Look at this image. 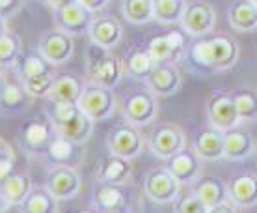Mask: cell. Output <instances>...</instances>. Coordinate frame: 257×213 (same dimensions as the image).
Listing matches in <instances>:
<instances>
[{"instance_id": "obj_29", "label": "cell", "mask_w": 257, "mask_h": 213, "mask_svg": "<svg viewBox=\"0 0 257 213\" xmlns=\"http://www.w3.org/2000/svg\"><path fill=\"white\" fill-rule=\"evenodd\" d=\"M93 123L95 122H93L88 114H84L82 110H78L77 116L73 118L69 123L58 127L56 133L67 136V138H71L73 142H78V144H84V146H86L88 140L91 138V135H93Z\"/></svg>"}, {"instance_id": "obj_4", "label": "cell", "mask_w": 257, "mask_h": 213, "mask_svg": "<svg viewBox=\"0 0 257 213\" xmlns=\"http://www.w3.org/2000/svg\"><path fill=\"white\" fill-rule=\"evenodd\" d=\"M121 116L125 122L133 123L136 127H148L159 118V96H155L153 92L146 88L128 92L127 96L121 99Z\"/></svg>"}, {"instance_id": "obj_11", "label": "cell", "mask_w": 257, "mask_h": 213, "mask_svg": "<svg viewBox=\"0 0 257 213\" xmlns=\"http://www.w3.org/2000/svg\"><path fill=\"white\" fill-rule=\"evenodd\" d=\"M205 114L209 125L218 131H229L240 123L233 94L225 90H216L209 96L205 103Z\"/></svg>"}, {"instance_id": "obj_1", "label": "cell", "mask_w": 257, "mask_h": 213, "mask_svg": "<svg viewBox=\"0 0 257 213\" xmlns=\"http://www.w3.org/2000/svg\"><path fill=\"white\" fill-rule=\"evenodd\" d=\"M192 60L201 67H207L216 73H225L238 62L240 47L237 39L227 34H216V36H205L199 38L190 49Z\"/></svg>"}, {"instance_id": "obj_46", "label": "cell", "mask_w": 257, "mask_h": 213, "mask_svg": "<svg viewBox=\"0 0 257 213\" xmlns=\"http://www.w3.org/2000/svg\"><path fill=\"white\" fill-rule=\"evenodd\" d=\"M43 2H47V0H43Z\"/></svg>"}, {"instance_id": "obj_10", "label": "cell", "mask_w": 257, "mask_h": 213, "mask_svg": "<svg viewBox=\"0 0 257 213\" xmlns=\"http://www.w3.org/2000/svg\"><path fill=\"white\" fill-rule=\"evenodd\" d=\"M179 25L190 38H205L214 32L216 12L205 0H188Z\"/></svg>"}, {"instance_id": "obj_40", "label": "cell", "mask_w": 257, "mask_h": 213, "mask_svg": "<svg viewBox=\"0 0 257 213\" xmlns=\"http://www.w3.org/2000/svg\"><path fill=\"white\" fill-rule=\"evenodd\" d=\"M15 161H17V155L13 146L0 136V181L15 170Z\"/></svg>"}, {"instance_id": "obj_19", "label": "cell", "mask_w": 257, "mask_h": 213, "mask_svg": "<svg viewBox=\"0 0 257 213\" xmlns=\"http://www.w3.org/2000/svg\"><path fill=\"white\" fill-rule=\"evenodd\" d=\"M45 159L49 165H71V167H78L86 157V148L84 144L73 142L67 136L56 135L52 136V140L49 142V146L45 150Z\"/></svg>"}, {"instance_id": "obj_45", "label": "cell", "mask_w": 257, "mask_h": 213, "mask_svg": "<svg viewBox=\"0 0 257 213\" xmlns=\"http://www.w3.org/2000/svg\"><path fill=\"white\" fill-rule=\"evenodd\" d=\"M8 30H10V28H8L6 17H2V15H0V36H2V34H6Z\"/></svg>"}, {"instance_id": "obj_5", "label": "cell", "mask_w": 257, "mask_h": 213, "mask_svg": "<svg viewBox=\"0 0 257 213\" xmlns=\"http://www.w3.org/2000/svg\"><path fill=\"white\" fill-rule=\"evenodd\" d=\"M77 103L84 114H88L93 122L108 120L116 114L117 110V97L114 90L108 86L95 83L84 84V90Z\"/></svg>"}, {"instance_id": "obj_2", "label": "cell", "mask_w": 257, "mask_h": 213, "mask_svg": "<svg viewBox=\"0 0 257 213\" xmlns=\"http://www.w3.org/2000/svg\"><path fill=\"white\" fill-rule=\"evenodd\" d=\"M86 73H88V83L114 88L125 73V64L112 51L91 43V49L86 56Z\"/></svg>"}, {"instance_id": "obj_24", "label": "cell", "mask_w": 257, "mask_h": 213, "mask_svg": "<svg viewBox=\"0 0 257 213\" xmlns=\"http://www.w3.org/2000/svg\"><path fill=\"white\" fill-rule=\"evenodd\" d=\"M192 148L203 161H222L224 159V131L214 127L198 131L192 138Z\"/></svg>"}, {"instance_id": "obj_32", "label": "cell", "mask_w": 257, "mask_h": 213, "mask_svg": "<svg viewBox=\"0 0 257 213\" xmlns=\"http://www.w3.org/2000/svg\"><path fill=\"white\" fill-rule=\"evenodd\" d=\"M32 101V97L28 96V92L25 90L23 83H12L8 81L6 88L2 92V97H0V110L4 112H21L25 110Z\"/></svg>"}, {"instance_id": "obj_21", "label": "cell", "mask_w": 257, "mask_h": 213, "mask_svg": "<svg viewBox=\"0 0 257 213\" xmlns=\"http://www.w3.org/2000/svg\"><path fill=\"white\" fill-rule=\"evenodd\" d=\"M229 200L237 209H251L257 206V174L255 172H240L227 181Z\"/></svg>"}, {"instance_id": "obj_7", "label": "cell", "mask_w": 257, "mask_h": 213, "mask_svg": "<svg viewBox=\"0 0 257 213\" xmlns=\"http://www.w3.org/2000/svg\"><path fill=\"white\" fill-rule=\"evenodd\" d=\"M185 146H187V133L177 123L162 122L153 125V129L149 131L148 148L157 159L166 161L168 157L177 154Z\"/></svg>"}, {"instance_id": "obj_12", "label": "cell", "mask_w": 257, "mask_h": 213, "mask_svg": "<svg viewBox=\"0 0 257 213\" xmlns=\"http://www.w3.org/2000/svg\"><path fill=\"white\" fill-rule=\"evenodd\" d=\"M56 135V129L51 123V120L41 114L38 118L26 120L19 129V144L26 154L30 155H41L45 154L49 142L52 136Z\"/></svg>"}, {"instance_id": "obj_42", "label": "cell", "mask_w": 257, "mask_h": 213, "mask_svg": "<svg viewBox=\"0 0 257 213\" xmlns=\"http://www.w3.org/2000/svg\"><path fill=\"white\" fill-rule=\"evenodd\" d=\"M80 4H82L84 8H88L90 12H93L97 15L99 12H103L104 8L108 6L110 0H78Z\"/></svg>"}, {"instance_id": "obj_47", "label": "cell", "mask_w": 257, "mask_h": 213, "mask_svg": "<svg viewBox=\"0 0 257 213\" xmlns=\"http://www.w3.org/2000/svg\"><path fill=\"white\" fill-rule=\"evenodd\" d=\"M255 4H257V0H255Z\"/></svg>"}, {"instance_id": "obj_22", "label": "cell", "mask_w": 257, "mask_h": 213, "mask_svg": "<svg viewBox=\"0 0 257 213\" xmlns=\"http://www.w3.org/2000/svg\"><path fill=\"white\" fill-rule=\"evenodd\" d=\"M255 152V138L250 131L233 127L224 131V159L231 163L246 161Z\"/></svg>"}, {"instance_id": "obj_41", "label": "cell", "mask_w": 257, "mask_h": 213, "mask_svg": "<svg viewBox=\"0 0 257 213\" xmlns=\"http://www.w3.org/2000/svg\"><path fill=\"white\" fill-rule=\"evenodd\" d=\"M25 0H0V15L2 17H12L19 12L21 6H23Z\"/></svg>"}, {"instance_id": "obj_25", "label": "cell", "mask_w": 257, "mask_h": 213, "mask_svg": "<svg viewBox=\"0 0 257 213\" xmlns=\"http://www.w3.org/2000/svg\"><path fill=\"white\" fill-rule=\"evenodd\" d=\"M133 174H135L133 161L114 154H110L104 161L99 163L95 170L97 181H106V183H131Z\"/></svg>"}, {"instance_id": "obj_8", "label": "cell", "mask_w": 257, "mask_h": 213, "mask_svg": "<svg viewBox=\"0 0 257 213\" xmlns=\"http://www.w3.org/2000/svg\"><path fill=\"white\" fill-rule=\"evenodd\" d=\"M45 187L60 202L77 198L80 189H82V176L78 172V167L51 165L45 176Z\"/></svg>"}, {"instance_id": "obj_37", "label": "cell", "mask_w": 257, "mask_h": 213, "mask_svg": "<svg viewBox=\"0 0 257 213\" xmlns=\"http://www.w3.org/2000/svg\"><path fill=\"white\" fill-rule=\"evenodd\" d=\"M17 75L19 79H30L36 77V75H43V73H49L52 71V65L47 62L39 52H30V54H21V58L17 60Z\"/></svg>"}, {"instance_id": "obj_16", "label": "cell", "mask_w": 257, "mask_h": 213, "mask_svg": "<svg viewBox=\"0 0 257 213\" xmlns=\"http://www.w3.org/2000/svg\"><path fill=\"white\" fill-rule=\"evenodd\" d=\"M148 51L153 56L157 64L168 62V64H177L181 56L187 49V39L181 30H168L166 34H159L148 41Z\"/></svg>"}, {"instance_id": "obj_33", "label": "cell", "mask_w": 257, "mask_h": 213, "mask_svg": "<svg viewBox=\"0 0 257 213\" xmlns=\"http://www.w3.org/2000/svg\"><path fill=\"white\" fill-rule=\"evenodd\" d=\"M235 109L240 122H255L257 120V90L253 86H240L233 92Z\"/></svg>"}, {"instance_id": "obj_38", "label": "cell", "mask_w": 257, "mask_h": 213, "mask_svg": "<svg viewBox=\"0 0 257 213\" xmlns=\"http://www.w3.org/2000/svg\"><path fill=\"white\" fill-rule=\"evenodd\" d=\"M21 83H23L25 90L28 92V96L32 99H47V96H49V92L52 88V83H54V73L49 71V73H43V75L23 79Z\"/></svg>"}, {"instance_id": "obj_35", "label": "cell", "mask_w": 257, "mask_h": 213, "mask_svg": "<svg viewBox=\"0 0 257 213\" xmlns=\"http://www.w3.org/2000/svg\"><path fill=\"white\" fill-rule=\"evenodd\" d=\"M77 101H56V99H47L45 107V116L51 120V123L54 125V129H58L65 123H69L73 118L78 114Z\"/></svg>"}, {"instance_id": "obj_26", "label": "cell", "mask_w": 257, "mask_h": 213, "mask_svg": "<svg viewBox=\"0 0 257 213\" xmlns=\"http://www.w3.org/2000/svg\"><path fill=\"white\" fill-rule=\"evenodd\" d=\"M229 26L237 32L257 30V4L255 0H235L227 10Z\"/></svg>"}, {"instance_id": "obj_18", "label": "cell", "mask_w": 257, "mask_h": 213, "mask_svg": "<svg viewBox=\"0 0 257 213\" xmlns=\"http://www.w3.org/2000/svg\"><path fill=\"white\" fill-rule=\"evenodd\" d=\"M146 86L159 97H170L177 94L183 86V75L177 64H155L153 71L146 79Z\"/></svg>"}, {"instance_id": "obj_36", "label": "cell", "mask_w": 257, "mask_h": 213, "mask_svg": "<svg viewBox=\"0 0 257 213\" xmlns=\"http://www.w3.org/2000/svg\"><path fill=\"white\" fill-rule=\"evenodd\" d=\"M23 54V41L15 32L8 30L0 36V67H13Z\"/></svg>"}, {"instance_id": "obj_39", "label": "cell", "mask_w": 257, "mask_h": 213, "mask_svg": "<svg viewBox=\"0 0 257 213\" xmlns=\"http://www.w3.org/2000/svg\"><path fill=\"white\" fill-rule=\"evenodd\" d=\"M174 211L179 213H209L203 200L198 196V193L190 189V191H181L177 198L174 200Z\"/></svg>"}, {"instance_id": "obj_13", "label": "cell", "mask_w": 257, "mask_h": 213, "mask_svg": "<svg viewBox=\"0 0 257 213\" xmlns=\"http://www.w3.org/2000/svg\"><path fill=\"white\" fill-rule=\"evenodd\" d=\"M38 52L51 65L67 64L75 54V41L73 36L60 28L47 30L38 43Z\"/></svg>"}, {"instance_id": "obj_34", "label": "cell", "mask_w": 257, "mask_h": 213, "mask_svg": "<svg viewBox=\"0 0 257 213\" xmlns=\"http://www.w3.org/2000/svg\"><path fill=\"white\" fill-rule=\"evenodd\" d=\"M123 17L136 26H146L153 21V0H121Z\"/></svg>"}, {"instance_id": "obj_43", "label": "cell", "mask_w": 257, "mask_h": 213, "mask_svg": "<svg viewBox=\"0 0 257 213\" xmlns=\"http://www.w3.org/2000/svg\"><path fill=\"white\" fill-rule=\"evenodd\" d=\"M73 2H78V0H47V4L52 8V10H58V8L69 6Z\"/></svg>"}, {"instance_id": "obj_30", "label": "cell", "mask_w": 257, "mask_h": 213, "mask_svg": "<svg viewBox=\"0 0 257 213\" xmlns=\"http://www.w3.org/2000/svg\"><path fill=\"white\" fill-rule=\"evenodd\" d=\"M125 64V73H128L136 81H146L148 75L153 71L155 62L153 56L149 54L148 47H136L135 51L127 56V60L123 62Z\"/></svg>"}, {"instance_id": "obj_6", "label": "cell", "mask_w": 257, "mask_h": 213, "mask_svg": "<svg viewBox=\"0 0 257 213\" xmlns=\"http://www.w3.org/2000/svg\"><path fill=\"white\" fill-rule=\"evenodd\" d=\"M181 187L183 185L166 167H157L151 168L144 176L142 193L149 202H153L157 206H166V204H174L177 194L181 193Z\"/></svg>"}, {"instance_id": "obj_14", "label": "cell", "mask_w": 257, "mask_h": 213, "mask_svg": "<svg viewBox=\"0 0 257 213\" xmlns=\"http://www.w3.org/2000/svg\"><path fill=\"white\" fill-rule=\"evenodd\" d=\"M192 189L198 193V196L203 200L209 213L220 211H237V206L229 200L227 194V183L222 181L216 176H201Z\"/></svg>"}, {"instance_id": "obj_15", "label": "cell", "mask_w": 257, "mask_h": 213, "mask_svg": "<svg viewBox=\"0 0 257 213\" xmlns=\"http://www.w3.org/2000/svg\"><path fill=\"white\" fill-rule=\"evenodd\" d=\"M164 167L177 178V181L183 187L185 185L192 187L194 183L203 176V159L196 154V150L192 146H185L177 154L168 157Z\"/></svg>"}, {"instance_id": "obj_27", "label": "cell", "mask_w": 257, "mask_h": 213, "mask_svg": "<svg viewBox=\"0 0 257 213\" xmlns=\"http://www.w3.org/2000/svg\"><path fill=\"white\" fill-rule=\"evenodd\" d=\"M84 81L73 75V73H62L54 75V83L49 92L47 99H56V101H78V97L84 90Z\"/></svg>"}, {"instance_id": "obj_31", "label": "cell", "mask_w": 257, "mask_h": 213, "mask_svg": "<svg viewBox=\"0 0 257 213\" xmlns=\"http://www.w3.org/2000/svg\"><path fill=\"white\" fill-rule=\"evenodd\" d=\"M188 0H153V19L164 26L179 25Z\"/></svg>"}, {"instance_id": "obj_20", "label": "cell", "mask_w": 257, "mask_h": 213, "mask_svg": "<svg viewBox=\"0 0 257 213\" xmlns=\"http://www.w3.org/2000/svg\"><path fill=\"white\" fill-rule=\"evenodd\" d=\"M88 38L93 45L112 51L123 38V26L114 15H95L88 28Z\"/></svg>"}, {"instance_id": "obj_17", "label": "cell", "mask_w": 257, "mask_h": 213, "mask_svg": "<svg viewBox=\"0 0 257 213\" xmlns=\"http://www.w3.org/2000/svg\"><path fill=\"white\" fill-rule=\"evenodd\" d=\"M54 12V25L56 28L71 34L73 38L88 34L91 21L95 17V13L90 12L88 8H84L80 2H73L69 6L52 10Z\"/></svg>"}, {"instance_id": "obj_28", "label": "cell", "mask_w": 257, "mask_h": 213, "mask_svg": "<svg viewBox=\"0 0 257 213\" xmlns=\"http://www.w3.org/2000/svg\"><path fill=\"white\" fill-rule=\"evenodd\" d=\"M19 209L25 213H58L60 200L52 196L45 185H38V187H32Z\"/></svg>"}, {"instance_id": "obj_23", "label": "cell", "mask_w": 257, "mask_h": 213, "mask_svg": "<svg viewBox=\"0 0 257 213\" xmlns=\"http://www.w3.org/2000/svg\"><path fill=\"white\" fill-rule=\"evenodd\" d=\"M32 180L25 172H15L0 181V200L8 207H19L32 191Z\"/></svg>"}, {"instance_id": "obj_9", "label": "cell", "mask_w": 257, "mask_h": 213, "mask_svg": "<svg viewBox=\"0 0 257 213\" xmlns=\"http://www.w3.org/2000/svg\"><path fill=\"white\" fill-rule=\"evenodd\" d=\"M106 146H108L110 154L133 161L144 152L146 138L140 133V127H136L128 122H123L110 129V133L106 135Z\"/></svg>"}, {"instance_id": "obj_3", "label": "cell", "mask_w": 257, "mask_h": 213, "mask_svg": "<svg viewBox=\"0 0 257 213\" xmlns=\"http://www.w3.org/2000/svg\"><path fill=\"white\" fill-rule=\"evenodd\" d=\"M140 202H135V193L128 183H106L99 181L91 193V211L99 213H128L136 211Z\"/></svg>"}, {"instance_id": "obj_44", "label": "cell", "mask_w": 257, "mask_h": 213, "mask_svg": "<svg viewBox=\"0 0 257 213\" xmlns=\"http://www.w3.org/2000/svg\"><path fill=\"white\" fill-rule=\"evenodd\" d=\"M6 84H8V77H6V73L2 71V67H0V97H2V92L6 88Z\"/></svg>"}]
</instances>
